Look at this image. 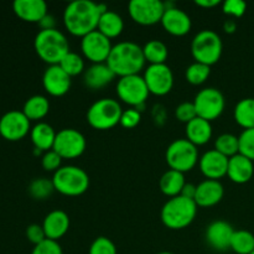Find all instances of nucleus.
Returning a JSON list of instances; mask_svg holds the SVG:
<instances>
[{"label": "nucleus", "instance_id": "obj_50", "mask_svg": "<svg viewBox=\"0 0 254 254\" xmlns=\"http://www.w3.org/2000/svg\"><path fill=\"white\" fill-rule=\"evenodd\" d=\"M251 254H254V251H253V252H252V253H251Z\"/></svg>", "mask_w": 254, "mask_h": 254}, {"label": "nucleus", "instance_id": "obj_40", "mask_svg": "<svg viewBox=\"0 0 254 254\" xmlns=\"http://www.w3.org/2000/svg\"><path fill=\"white\" fill-rule=\"evenodd\" d=\"M247 4L243 0H226L222 2V11L223 14L228 15L238 19L245 15Z\"/></svg>", "mask_w": 254, "mask_h": 254}, {"label": "nucleus", "instance_id": "obj_43", "mask_svg": "<svg viewBox=\"0 0 254 254\" xmlns=\"http://www.w3.org/2000/svg\"><path fill=\"white\" fill-rule=\"evenodd\" d=\"M31 254H64V252H62L61 246L57 241H52L47 238L44 242L34 246Z\"/></svg>", "mask_w": 254, "mask_h": 254}, {"label": "nucleus", "instance_id": "obj_27", "mask_svg": "<svg viewBox=\"0 0 254 254\" xmlns=\"http://www.w3.org/2000/svg\"><path fill=\"white\" fill-rule=\"evenodd\" d=\"M101 34L111 39H116L123 32L124 30V20L118 12L107 10L106 12L101 15L98 21V27H97Z\"/></svg>", "mask_w": 254, "mask_h": 254}, {"label": "nucleus", "instance_id": "obj_25", "mask_svg": "<svg viewBox=\"0 0 254 254\" xmlns=\"http://www.w3.org/2000/svg\"><path fill=\"white\" fill-rule=\"evenodd\" d=\"M186 139L196 146L205 145L212 138V126L211 122L196 117L193 121L186 124Z\"/></svg>", "mask_w": 254, "mask_h": 254}, {"label": "nucleus", "instance_id": "obj_7", "mask_svg": "<svg viewBox=\"0 0 254 254\" xmlns=\"http://www.w3.org/2000/svg\"><path fill=\"white\" fill-rule=\"evenodd\" d=\"M123 113L121 104L113 98H101L87 111V122L97 130H109L121 123Z\"/></svg>", "mask_w": 254, "mask_h": 254}, {"label": "nucleus", "instance_id": "obj_36", "mask_svg": "<svg viewBox=\"0 0 254 254\" xmlns=\"http://www.w3.org/2000/svg\"><path fill=\"white\" fill-rule=\"evenodd\" d=\"M54 191V183L46 178L35 179L29 185V193L35 200H46L52 195Z\"/></svg>", "mask_w": 254, "mask_h": 254}, {"label": "nucleus", "instance_id": "obj_2", "mask_svg": "<svg viewBox=\"0 0 254 254\" xmlns=\"http://www.w3.org/2000/svg\"><path fill=\"white\" fill-rule=\"evenodd\" d=\"M116 76L121 77L139 74L145 67L143 47L131 41H122L113 45L106 62Z\"/></svg>", "mask_w": 254, "mask_h": 254}, {"label": "nucleus", "instance_id": "obj_45", "mask_svg": "<svg viewBox=\"0 0 254 254\" xmlns=\"http://www.w3.org/2000/svg\"><path fill=\"white\" fill-rule=\"evenodd\" d=\"M55 24H56V21H55V17L52 16L51 14H47L46 16H45L44 19H42L41 21L39 22V25H40V27H41V30L56 29V27H55Z\"/></svg>", "mask_w": 254, "mask_h": 254}, {"label": "nucleus", "instance_id": "obj_24", "mask_svg": "<svg viewBox=\"0 0 254 254\" xmlns=\"http://www.w3.org/2000/svg\"><path fill=\"white\" fill-rule=\"evenodd\" d=\"M254 164L251 159L238 153L237 155L228 159L227 176L235 184H247L253 178Z\"/></svg>", "mask_w": 254, "mask_h": 254}, {"label": "nucleus", "instance_id": "obj_47", "mask_svg": "<svg viewBox=\"0 0 254 254\" xmlns=\"http://www.w3.org/2000/svg\"><path fill=\"white\" fill-rule=\"evenodd\" d=\"M195 4L203 9H213L215 6L221 4L220 0H195Z\"/></svg>", "mask_w": 254, "mask_h": 254}, {"label": "nucleus", "instance_id": "obj_22", "mask_svg": "<svg viewBox=\"0 0 254 254\" xmlns=\"http://www.w3.org/2000/svg\"><path fill=\"white\" fill-rule=\"evenodd\" d=\"M46 238L52 241L61 240L69 230V217L64 211L54 210L46 215L42 222Z\"/></svg>", "mask_w": 254, "mask_h": 254}, {"label": "nucleus", "instance_id": "obj_10", "mask_svg": "<svg viewBox=\"0 0 254 254\" xmlns=\"http://www.w3.org/2000/svg\"><path fill=\"white\" fill-rule=\"evenodd\" d=\"M197 117L212 122L220 118L226 107V99L222 92L215 87H207L198 92L193 99Z\"/></svg>", "mask_w": 254, "mask_h": 254}, {"label": "nucleus", "instance_id": "obj_14", "mask_svg": "<svg viewBox=\"0 0 254 254\" xmlns=\"http://www.w3.org/2000/svg\"><path fill=\"white\" fill-rule=\"evenodd\" d=\"M31 130L29 118L22 111H9L0 118V135L9 141L21 140Z\"/></svg>", "mask_w": 254, "mask_h": 254}, {"label": "nucleus", "instance_id": "obj_41", "mask_svg": "<svg viewBox=\"0 0 254 254\" xmlns=\"http://www.w3.org/2000/svg\"><path fill=\"white\" fill-rule=\"evenodd\" d=\"M141 114L140 111H138L136 108H130L127 109V111H123L121 117V123L119 126H122L126 129H133L140 123Z\"/></svg>", "mask_w": 254, "mask_h": 254}, {"label": "nucleus", "instance_id": "obj_38", "mask_svg": "<svg viewBox=\"0 0 254 254\" xmlns=\"http://www.w3.org/2000/svg\"><path fill=\"white\" fill-rule=\"evenodd\" d=\"M240 154L254 161V129H245L238 136Z\"/></svg>", "mask_w": 254, "mask_h": 254}, {"label": "nucleus", "instance_id": "obj_31", "mask_svg": "<svg viewBox=\"0 0 254 254\" xmlns=\"http://www.w3.org/2000/svg\"><path fill=\"white\" fill-rule=\"evenodd\" d=\"M145 61L150 64H166L169 57L168 46L160 40H150L143 46Z\"/></svg>", "mask_w": 254, "mask_h": 254}, {"label": "nucleus", "instance_id": "obj_33", "mask_svg": "<svg viewBox=\"0 0 254 254\" xmlns=\"http://www.w3.org/2000/svg\"><path fill=\"white\" fill-rule=\"evenodd\" d=\"M215 150L227 156L228 159L240 153V140L238 136L231 133H223L215 140Z\"/></svg>", "mask_w": 254, "mask_h": 254}, {"label": "nucleus", "instance_id": "obj_35", "mask_svg": "<svg viewBox=\"0 0 254 254\" xmlns=\"http://www.w3.org/2000/svg\"><path fill=\"white\" fill-rule=\"evenodd\" d=\"M59 66L72 78V77L78 76V74L84 72V60L81 55L69 51L68 54L61 60Z\"/></svg>", "mask_w": 254, "mask_h": 254}, {"label": "nucleus", "instance_id": "obj_34", "mask_svg": "<svg viewBox=\"0 0 254 254\" xmlns=\"http://www.w3.org/2000/svg\"><path fill=\"white\" fill-rule=\"evenodd\" d=\"M211 74V67L200 62H193L186 68L185 77L189 83L193 86H200L205 83Z\"/></svg>", "mask_w": 254, "mask_h": 254}, {"label": "nucleus", "instance_id": "obj_42", "mask_svg": "<svg viewBox=\"0 0 254 254\" xmlns=\"http://www.w3.org/2000/svg\"><path fill=\"white\" fill-rule=\"evenodd\" d=\"M62 158L55 150H49L42 155L41 165L46 171H54L56 173L61 168Z\"/></svg>", "mask_w": 254, "mask_h": 254}, {"label": "nucleus", "instance_id": "obj_11", "mask_svg": "<svg viewBox=\"0 0 254 254\" xmlns=\"http://www.w3.org/2000/svg\"><path fill=\"white\" fill-rule=\"evenodd\" d=\"M87 146L86 138L81 131L73 128H64L57 131L52 150L62 159H76L84 153Z\"/></svg>", "mask_w": 254, "mask_h": 254}, {"label": "nucleus", "instance_id": "obj_18", "mask_svg": "<svg viewBox=\"0 0 254 254\" xmlns=\"http://www.w3.org/2000/svg\"><path fill=\"white\" fill-rule=\"evenodd\" d=\"M233 232H235L233 227L226 221H213L206 227V242L215 251L225 252L231 248V240H232Z\"/></svg>", "mask_w": 254, "mask_h": 254}, {"label": "nucleus", "instance_id": "obj_30", "mask_svg": "<svg viewBox=\"0 0 254 254\" xmlns=\"http://www.w3.org/2000/svg\"><path fill=\"white\" fill-rule=\"evenodd\" d=\"M236 123L245 129H254V98H243L233 112Z\"/></svg>", "mask_w": 254, "mask_h": 254}, {"label": "nucleus", "instance_id": "obj_44", "mask_svg": "<svg viewBox=\"0 0 254 254\" xmlns=\"http://www.w3.org/2000/svg\"><path fill=\"white\" fill-rule=\"evenodd\" d=\"M26 238L32 243L34 246L39 245V243L44 242L47 240L46 235L42 225H37V223H32V225L27 226L26 228Z\"/></svg>", "mask_w": 254, "mask_h": 254}, {"label": "nucleus", "instance_id": "obj_21", "mask_svg": "<svg viewBox=\"0 0 254 254\" xmlns=\"http://www.w3.org/2000/svg\"><path fill=\"white\" fill-rule=\"evenodd\" d=\"M12 10L19 19L36 24L49 14L47 4L44 0H15L12 2Z\"/></svg>", "mask_w": 254, "mask_h": 254}, {"label": "nucleus", "instance_id": "obj_29", "mask_svg": "<svg viewBox=\"0 0 254 254\" xmlns=\"http://www.w3.org/2000/svg\"><path fill=\"white\" fill-rule=\"evenodd\" d=\"M22 112L29 118V121H41L49 114L50 102L49 99L41 94H35L26 99L22 107Z\"/></svg>", "mask_w": 254, "mask_h": 254}, {"label": "nucleus", "instance_id": "obj_4", "mask_svg": "<svg viewBox=\"0 0 254 254\" xmlns=\"http://www.w3.org/2000/svg\"><path fill=\"white\" fill-rule=\"evenodd\" d=\"M197 215V205L191 198L179 195L171 197L161 208V222L170 230H184L193 222Z\"/></svg>", "mask_w": 254, "mask_h": 254}, {"label": "nucleus", "instance_id": "obj_23", "mask_svg": "<svg viewBox=\"0 0 254 254\" xmlns=\"http://www.w3.org/2000/svg\"><path fill=\"white\" fill-rule=\"evenodd\" d=\"M116 77L117 76L106 62L104 64H92V66H89L84 71L83 83L87 88L92 89V91H98V89L108 86Z\"/></svg>", "mask_w": 254, "mask_h": 254}, {"label": "nucleus", "instance_id": "obj_16", "mask_svg": "<svg viewBox=\"0 0 254 254\" xmlns=\"http://www.w3.org/2000/svg\"><path fill=\"white\" fill-rule=\"evenodd\" d=\"M165 7L166 9L160 21L164 30L173 36H185L186 34H189L192 27V21L188 12L166 4Z\"/></svg>", "mask_w": 254, "mask_h": 254}, {"label": "nucleus", "instance_id": "obj_15", "mask_svg": "<svg viewBox=\"0 0 254 254\" xmlns=\"http://www.w3.org/2000/svg\"><path fill=\"white\" fill-rule=\"evenodd\" d=\"M143 77L149 92L155 96H165L174 87V73L166 64H149Z\"/></svg>", "mask_w": 254, "mask_h": 254}, {"label": "nucleus", "instance_id": "obj_39", "mask_svg": "<svg viewBox=\"0 0 254 254\" xmlns=\"http://www.w3.org/2000/svg\"><path fill=\"white\" fill-rule=\"evenodd\" d=\"M175 117L179 122L185 124L193 121L197 117V112L193 106V102H183V103L179 104L175 108Z\"/></svg>", "mask_w": 254, "mask_h": 254}, {"label": "nucleus", "instance_id": "obj_46", "mask_svg": "<svg viewBox=\"0 0 254 254\" xmlns=\"http://www.w3.org/2000/svg\"><path fill=\"white\" fill-rule=\"evenodd\" d=\"M195 195H196V185L186 183V185L184 186L183 191H181V196L191 198V200H195Z\"/></svg>", "mask_w": 254, "mask_h": 254}, {"label": "nucleus", "instance_id": "obj_20", "mask_svg": "<svg viewBox=\"0 0 254 254\" xmlns=\"http://www.w3.org/2000/svg\"><path fill=\"white\" fill-rule=\"evenodd\" d=\"M225 196V189L218 180H203L196 185L195 203L197 207H213L222 201Z\"/></svg>", "mask_w": 254, "mask_h": 254}, {"label": "nucleus", "instance_id": "obj_19", "mask_svg": "<svg viewBox=\"0 0 254 254\" xmlns=\"http://www.w3.org/2000/svg\"><path fill=\"white\" fill-rule=\"evenodd\" d=\"M201 173L208 180H218L227 175L228 158L217 150H207L198 160Z\"/></svg>", "mask_w": 254, "mask_h": 254}, {"label": "nucleus", "instance_id": "obj_3", "mask_svg": "<svg viewBox=\"0 0 254 254\" xmlns=\"http://www.w3.org/2000/svg\"><path fill=\"white\" fill-rule=\"evenodd\" d=\"M37 56L49 66L59 64L69 52V44L64 32L57 29L40 30L34 40Z\"/></svg>", "mask_w": 254, "mask_h": 254}, {"label": "nucleus", "instance_id": "obj_17", "mask_svg": "<svg viewBox=\"0 0 254 254\" xmlns=\"http://www.w3.org/2000/svg\"><path fill=\"white\" fill-rule=\"evenodd\" d=\"M42 86L50 96L62 97L71 88V77L59 64H52L42 74Z\"/></svg>", "mask_w": 254, "mask_h": 254}, {"label": "nucleus", "instance_id": "obj_12", "mask_svg": "<svg viewBox=\"0 0 254 254\" xmlns=\"http://www.w3.org/2000/svg\"><path fill=\"white\" fill-rule=\"evenodd\" d=\"M165 9V2L160 0H131L128 4L131 20L143 26H151L160 22Z\"/></svg>", "mask_w": 254, "mask_h": 254}, {"label": "nucleus", "instance_id": "obj_6", "mask_svg": "<svg viewBox=\"0 0 254 254\" xmlns=\"http://www.w3.org/2000/svg\"><path fill=\"white\" fill-rule=\"evenodd\" d=\"M222 51V39L213 30H201L191 42V54L195 62L205 64L210 67L220 61Z\"/></svg>", "mask_w": 254, "mask_h": 254}, {"label": "nucleus", "instance_id": "obj_13", "mask_svg": "<svg viewBox=\"0 0 254 254\" xmlns=\"http://www.w3.org/2000/svg\"><path fill=\"white\" fill-rule=\"evenodd\" d=\"M111 40L104 36L103 34L94 30L88 35L82 37L81 50L83 56L92 64H104L108 60L109 54L112 51Z\"/></svg>", "mask_w": 254, "mask_h": 254}, {"label": "nucleus", "instance_id": "obj_48", "mask_svg": "<svg viewBox=\"0 0 254 254\" xmlns=\"http://www.w3.org/2000/svg\"><path fill=\"white\" fill-rule=\"evenodd\" d=\"M236 22L232 21V20H230V21H227L225 24V31L226 32H235L236 30Z\"/></svg>", "mask_w": 254, "mask_h": 254}, {"label": "nucleus", "instance_id": "obj_28", "mask_svg": "<svg viewBox=\"0 0 254 254\" xmlns=\"http://www.w3.org/2000/svg\"><path fill=\"white\" fill-rule=\"evenodd\" d=\"M185 185L186 181L184 174L176 170H171V169L165 171L159 181V188H160L161 192L170 198L181 195V191Z\"/></svg>", "mask_w": 254, "mask_h": 254}, {"label": "nucleus", "instance_id": "obj_26", "mask_svg": "<svg viewBox=\"0 0 254 254\" xmlns=\"http://www.w3.org/2000/svg\"><path fill=\"white\" fill-rule=\"evenodd\" d=\"M56 134L57 133L55 131V129L49 123L39 122L30 130V138H31L35 149L46 153V151L52 150V148H54Z\"/></svg>", "mask_w": 254, "mask_h": 254}, {"label": "nucleus", "instance_id": "obj_8", "mask_svg": "<svg viewBox=\"0 0 254 254\" xmlns=\"http://www.w3.org/2000/svg\"><path fill=\"white\" fill-rule=\"evenodd\" d=\"M166 163L171 170L179 173H189L197 165L198 150L197 146L193 145L188 139H176L168 146L165 153Z\"/></svg>", "mask_w": 254, "mask_h": 254}, {"label": "nucleus", "instance_id": "obj_1", "mask_svg": "<svg viewBox=\"0 0 254 254\" xmlns=\"http://www.w3.org/2000/svg\"><path fill=\"white\" fill-rule=\"evenodd\" d=\"M101 10L92 0H74L64 10V25L73 36L83 37L98 27Z\"/></svg>", "mask_w": 254, "mask_h": 254}, {"label": "nucleus", "instance_id": "obj_32", "mask_svg": "<svg viewBox=\"0 0 254 254\" xmlns=\"http://www.w3.org/2000/svg\"><path fill=\"white\" fill-rule=\"evenodd\" d=\"M230 250L237 254H251L254 251V235L247 230H235Z\"/></svg>", "mask_w": 254, "mask_h": 254}, {"label": "nucleus", "instance_id": "obj_37", "mask_svg": "<svg viewBox=\"0 0 254 254\" xmlns=\"http://www.w3.org/2000/svg\"><path fill=\"white\" fill-rule=\"evenodd\" d=\"M88 254H118V251L113 241L104 236H99L92 242Z\"/></svg>", "mask_w": 254, "mask_h": 254}, {"label": "nucleus", "instance_id": "obj_49", "mask_svg": "<svg viewBox=\"0 0 254 254\" xmlns=\"http://www.w3.org/2000/svg\"><path fill=\"white\" fill-rule=\"evenodd\" d=\"M156 254H174V253H171V252H159Z\"/></svg>", "mask_w": 254, "mask_h": 254}, {"label": "nucleus", "instance_id": "obj_9", "mask_svg": "<svg viewBox=\"0 0 254 254\" xmlns=\"http://www.w3.org/2000/svg\"><path fill=\"white\" fill-rule=\"evenodd\" d=\"M117 96L124 103L136 109L143 106L148 99L149 92L145 79L140 74H131V76L121 77L117 83Z\"/></svg>", "mask_w": 254, "mask_h": 254}, {"label": "nucleus", "instance_id": "obj_5", "mask_svg": "<svg viewBox=\"0 0 254 254\" xmlns=\"http://www.w3.org/2000/svg\"><path fill=\"white\" fill-rule=\"evenodd\" d=\"M55 191L61 195L76 197L88 190L89 176L82 168L74 165L61 166L52 176Z\"/></svg>", "mask_w": 254, "mask_h": 254}]
</instances>
